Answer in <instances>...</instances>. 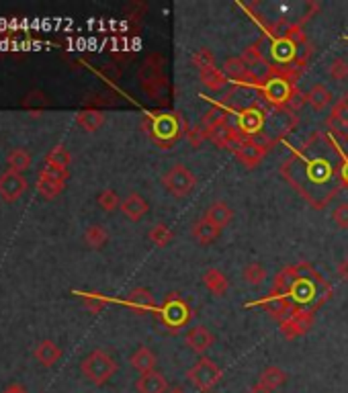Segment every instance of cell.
Masks as SVG:
<instances>
[{
  "label": "cell",
  "instance_id": "2e32d148",
  "mask_svg": "<svg viewBox=\"0 0 348 393\" xmlns=\"http://www.w3.org/2000/svg\"><path fill=\"white\" fill-rule=\"evenodd\" d=\"M135 392L138 393H168V381L160 371H152L142 375L135 381Z\"/></svg>",
  "mask_w": 348,
  "mask_h": 393
},
{
  "label": "cell",
  "instance_id": "ffe728a7",
  "mask_svg": "<svg viewBox=\"0 0 348 393\" xmlns=\"http://www.w3.org/2000/svg\"><path fill=\"white\" fill-rule=\"evenodd\" d=\"M191 234H193V237H195L199 244H203V246H209V244H213L217 237L221 236V230H217L215 226L207 224V222L201 217L199 222H195V224H193V230H191Z\"/></svg>",
  "mask_w": 348,
  "mask_h": 393
},
{
  "label": "cell",
  "instance_id": "7a4b0ae2",
  "mask_svg": "<svg viewBox=\"0 0 348 393\" xmlns=\"http://www.w3.org/2000/svg\"><path fill=\"white\" fill-rule=\"evenodd\" d=\"M188 383L201 393H209L219 381H221V369L215 361L209 357H201L188 371H186Z\"/></svg>",
  "mask_w": 348,
  "mask_h": 393
},
{
  "label": "cell",
  "instance_id": "d4e9b609",
  "mask_svg": "<svg viewBox=\"0 0 348 393\" xmlns=\"http://www.w3.org/2000/svg\"><path fill=\"white\" fill-rule=\"evenodd\" d=\"M6 162H8V170H12V172H19V174H23V172H27L29 168H31V154L25 150V148H14L8 158H6Z\"/></svg>",
  "mask_w": 348,
  "mask_h": 393
},
{
  "label": "cell",
  "instance_id": "603a6c76",
  "mask_svg": "<svg viewBox=\"0 0 348 393\" xmlns=\"http://www.w3.org/2000/svg\"><path fill=\"white\" fill-rule=\"evenodd\" d=\"M102 123H105V115H102L100 111H94V109L80 111V113L76 115V125L83 127V129L88 131V134L96 131Z\"/></svg>",
  "mask_w": 348,
  "mask_h": 393
},
{
  "label": "cell",
  "instance_id": "ba28073f",
  "mask_svg": "<svg viewBox=\"0 0 348 393\" xmlns=\"http://www.w3.org/2000/svg\"><path fill=\"white\" fill-rule=\"evenodd\" d=\"M27 191V178L19 172L6 170L4 174H0V199L6 203H14L19 201Z\"/></svg>",
  "mask_w": 348,
  "mask_h": 393
},
{
  "label": "cell",
  "instance_id": "5bb4252c",
  "mask_svg": "<svg viewBox=\"0 0 348 393\" xmlns=\"http://www.w3.org/2000/svg\"><path fill=\"white\" fill-rule=\"evenodd\" d=\"M332 90L324 84V82H318V84H314L312 88H309V92H307V96H305V100H307V105L316 111V113H322V111H326L330 105H332Z\"/></svg>",
  "mask_w": 348,
  "mask_h": 393
},
{
  "label": "cell",
  "instance_id": "4dcf8cb0",
  "mask_svg": "<svg viewBox=\"0 0 348 393\" xmlns=\"http://www.w3.org/2000/svg\"><path fill=\"white\" fill-rule=\"evenodd\" d=\"M164 315H166V319L174 323V326H178V323H182L184 319H186V306L182 304V301H178V299H173L166 308H164Z\"/></svg>",
  "mask_w": 348,
  "mask_h": 393
},
{
  "label": "cell",
  "instance_id": "484cf974",
  "mask_svg": "<svg viewBox=\"0 0 348 393\" xmlns=\"http://www.w3.org/2000/svg\"><path fill=\"white\" fill-rule=\"evenodd\" d=\"M109 242V232L105 230V226H88L87 232H85V244L92 250H100L105 244Z\"/></svg>",
  "mask_w": 348,
  "mask_h": 393
},
{
  "label": "cell",
  "instance_id": "44dd1931",
  "mask_svg": "<svg viewBox=\"0 0 348 393\" xmlns=\"http://www.w3.org/2000/svg\"><path fill=\"white\" fill-rule=\"evenodd\" d=\"M236 156L244 162L246 168H254L262 160V156H264V148L252 144V142L250 144H238L236 146Z\"/></svg>",
  "mask_w": 348,
  "mask_h": 393
},
{
  "label": "cell",
  "instance_id": "1f68e13d",
  "mask_svg": "<svg viewBox=\"0 0 348 393\" xmlns=\"http://www.w3.org/2000/svg\"><path fill=\"white\" fill-rule=\"evenodd\" d=\"M50 100H47V96L43 94V92H39V90H33V92H29L25 98H23V107L25 109H29V111H35V109H41V107H45Z\"/></svg>",
  "mask_w": 348,
  "mask_h": 393
},
{
  "label": "cell",
  "instance_id": "ab89813d",
  "mask_svg": "<svg viewBox=\"0 0 348 393\" xmlns=\"http://www.w3.org/2000/svg\"><path fill=\"white\" fill-rule=\"evenodd\" d=\"M345 178H347V180H348V166H347V168H345Z\"/></svg>",
  "mask_w": 348,
  "mask_h": 393
},
{
  "label": "cell",
  "instance_id": "d6986e66",
  "mask_svg": "<svg viewBox=\"0 0 348 393\" xmlns=\"http://www.w3.org/2000/svg\"><path fill=\"white\" fill-rule=\"evenodd\" d=\"M125 301H127V306H129L131 310H135V312H140V314L154 308V295H152V291L142 289V287L129 291L127 297H125Z\"/></svg>",
  "mask_w": 348,
  "mask_h": 393
},
{
  "label": "cell",
  "instance_id": "836d02e7",
  "mask_svg": "<svg viewBox=\"0 0 348 393\" xmlns=\"http://www.w3.org/2000/svg\"><path fill=\"white\" fill-rule=\"evenodd\" d=\"M261 123H262V117L259 113H254V111L242 115V127H244L246 131H257V129L261 127Z\"/></svg>",
  "mask_w": 348,
  "mask_h": 393
},
{
  "label": "cell",
  "instance_id": "ac0fdd59",
  "mask_svg": "<svg viewBox=\"0 0 348 393\" xmlns=\"http://www.w3.org/2000/svg\"><path fill=\"white\" fill-rule=\"evenodd\" d=\"M70 152L64 148V146H56L47 152L45 156V166L43 168H50V170H56V172H62V174H68V166H70Z\"/></svg>",
  "mask_w": 348,
  "mask_h": 393
},
{
  "label": "cell",
  "instance_id": "74e56055",
  "mask_svg": "<svg viewBox=\"0 0 348 393\" xmlns=\"http://www.w3.org/2000/svg\"><path fill=\"white\" fill-rule=\"evenodd\" d=\"M250 393H272V392H270L268 387H264L261 381H259V383H254V385H252V390H250Z\"/></svg>",
  "mask_w": 348,
  "mask_h": 393
},
{
  "label": "cell",
  "instance_id": "52a82bcc",
  "mask_svg": "<svg viewBox=\"0 0 348 393\" xmlns=\"http://www.w3.org/2000/svg\"><path fill=\"white\" fill-rule=\"evenodd\" d=\"M326 123H328V129H330L338 140L348 142V92L347 94H342V96L334 103V107H332V111H330Z\"/></svg>",
  "mask_w": 348,
  "mask_h": 393
},
{
  "label": "cell",
  "instance_id": "277c9868",
  "mask_svg": "<svg viewBox=\"0 0 348 393\" xmlns=\"http://www.w3.org/2000/svg\"><path fill=\"white\" fill-rule=\"evenodd\" d=\"M195 66L199 70V76H201V82L209 88V90H221L226 86V74L224 70H219L215 66V60L213 56L207 52V50H199L195 56Z\"/></svg>",
  "mask_w": 348,
  "mask_h": 393
},
{
  "label": "cell",
  "instance_id": "f546056e",
  "mask_svg": "<svg viewBox=\"0 0 348 393\" xmlns=\"http://www.w3.org/2000/svg\"><path fill=\"white\" fill-rule=\"evenodd\" d=\"M326 72H328V76L334 80V82L345 84V82H348V60L347 58H334L328 64Z\"/></svg>",
  "mask_w": 348,
  "mask_h": 393
},
{
  "label": "cell",
  "instance_id": "d6a6232c",
  "mask_svg": "<svg viewBox=\"0 0 348 393\" xmlns=\"http://www.w3.org/2000/svg\"><path fill=\"white\" fill-rule=\"evenodd\" d=\"M332 222L340 228V230H348V201L338 203L332 209Z\"/></svg>",
  "mask_w": 348,
  "mask_h": 393
},
{
  "label": "cell",
  "instance_id": "9c48e42d",
  "mask_svg": "<svg viewBox=\"0 0 348 393\" xmlns=\"http://www.w3.org/2000/svg\"><path fill=\"white\" fill-rule=\"evenodd\" d=\"M140 80H142V86L148 94L156 96L164 90V74H162V66L154 64L152 58L144 64L142 72H140Z\"/></svg>",
  "mask_w": 348,
  "mask_h": 393
},
{
  "label": "cell",
  "instance_id": "e0dca14e",
  "mask_svg": "<svg viewBox=\"0 0 348 393\" xmlns=\"http://www.w3.org/2000/svg\"><path fill=\"white\" fill-rule=\"evenodd\" d=\"M35 361L41 365V367H54L60 359H62V348L54 342V340H41L35 350Z\"/></svg>",
  "mask_w": 348,
  "mask_h": 393
},
{
  "label": "cell",
  "instance_id": "4316f807",
  "mask_svg": "<svg viewBox=\"0 0 348 393\" xmlns=\"http://www.w3.org/2000/svg\"><path fill=\"white\" fill-rule=\"evenodd\" d=\"M148 240L158 246V248H166L174 240V232L166 226V224H156L150 232H148Z\"/></svg>",
  "mask_w": 348,
  "mask_h": 393
},
{
  "label": "cell",
  "instance_id": "3957f363",
  "mask_svg": "<svg viewBox=\"0 0 348 393\" xmlns=\"http://www.w3.org/2000/svg\"><path fill=\"white\" fill-rule=\"evenodd\" d=\"M195 184H197V176L184 164H174L162 174V187L176 199L186 197L195 189Z\"/></svg>",
  "mask_w": 348,
  "mask_h": 393
},
{
  "label": "cell",
  "instance_id": "30bf717a",
  "mask_svg": "<svg viewBox=\"0 0 348 393\" xmlns=\"http://www.w3.org/2000/svg\"><path fill=\"white\" fill-rule=\"evenodd\" d=\"M184 342H186V346H188L193 352H197V354L203 357V354L213 346L215 336L209 332V328H205V326H195V328H191V330L186 332Z\"/></svg>",
  "mask_w": 348,
  "mask_h": 393
},
{
  "label": "cell",
  "instance_id": "e575fe53",
  "mask_svg": "<svg viewBox=\"0 0 348 393\" xmlns=\"http://www.w3.org/2000/svg\"><path fill=\"white\" fill-rule=\"evenodd\" d=\"M85 304H87L88 310H90V312H94V314H96V312H100V310L105 308V299H100V297H96V295H92V297L87 295V297H85Z\"/></svg>",
  "mask_w": 348,
  "mask_h": 393
},
{
  "label": "cell",
  "instance_id": "8fae6325",
  "mask_svg": "<svg viewBox=\"0 0 348 393\" xmlns=\"http://www.w3.org/2000/svg\"><path fill=\"white\" fill-rule=\"evenodd\" d=\"M148 211H150V205H148V201H146L140 193H129V195L121 201V213H123L129 222H133V224L142 222V220L148 215Z\"/></svg>",
  "mask_w": 348,
  "mask_h": 393
},
{
  "label": "cell",
  "instance_id": "8d00e7d4",
  "mask_svg": "<svg viewBox=\"0 0 348 393\" xmlns=\"http://www.w3.org/2000/svg\"><path fill=\"white\" fill-rule=\"evenodd\" d=\"M2 393H29V392H27L23 385H19V383H12V385H8V387H6V390H4Z\"/></svg>",
  "mask_w": 348,
  "mask_h": 393
},
{
  "label": "cell",
  "instance_id": "6da1fadb",
  "mask_svg": "<svg viewBox=\"0 0 348 393\" xmlns=\"http://www.w3.org/2000/svg\"><path fill=\"white\" fill-rule=\"evenodd\" d=\"M117 369H119L117 361L105 350H92L80 363V371H83L85 379L98 387L109 383L113 379V375L117 373Z\"/></svg>",
  "mask_w": 348,
  "mask_h": 393
},
{
  "label": "cell",
  "instance_id": "7402d4cb",
  "mask_svg": "<svg viewBox=\"0 0 348 393\" xmlns=\"http://www.w3.org/2000/svg\"><path fill=\"white\" fill-rule=\"evenodd\" d=\"M261 381L264 387H268L270 392H274V390H279L281 385H285L287 383V373L283 371V369H279V367H274V365H270V367H266L264 371L261 373Z\"/></svg>",
  "mask_w": 348,
  "mask_h": 393
},
{
  "label": "cell",
  "instance_id": "d590c367",
  "mask_svg": "<svg viewBox=\"0 0 348 393\" xmlns=\"http://www.w3.org/2000/svg\"><path fill=\"white\" fill-rule=\"evenodd\" d=\"M336 273H338V277H340L345 283H348V256L347 258H342V260L338 262V266H336Z\"/></svg>",
  "mask_w": 348,
  "mask_h": 393
},
{
  "label": "cell",
  "instance_id": "83f0119b",
  "mask_svg": "<svg viewBox=\"0 0 348 393\" xmlns=\"http://www.w3.org/2000/svg\"><path fill=\"white\" fill-rule=\"evenodd\" d=\"M96 203H98V207H100L102 211H107V213H113V211L121 209V197H119L117 191H113V189L100 191L98 197H96Z\"/></svg>",
  "mask_w": 348,
  "mask_h": 393
},
{
  "label": "cell",
  "instance_id": "8992f818",
  "mask_svg": "<svg viewBox=\"0 0 348 393\" xmlns=\"http://www.w3.org/2000/svg\"><path fill=\"white\" fill-rule=\"evenodd\" d=\"M314 314L307 312V310H299V312H291L283 319L281 323V334L287 338V340H293V338H299L303 334H307V330L312 328L314 323Z\"/></svg>",
  "mask_w": 348,
  "mask_h": 393
},
{
  "label": "cell",
  "instance_id": "5b68a950",
  "mask_svg": "<svg viewBox=\"0 0 348 393\" xmlns=\"http://www.w3.org/2000/svg\"><path fill=\"white\" fill-rule=\"evenodd\" d=\"M66 178H68V174H62V172H56L50 168H41V172L37 176V184H35L37 193L43 199H56L64 191Z\"/></svg>",
  "mask_w": 348,
  "mask_h": 393
},
{
  "label": "cell",
  "instance_id": "7c38bea8",
  "mask_svg": "<svg viewBox=\"0 0 348 393\" xmlns=\"http://www.w3.org/2000/svg\"><path fill=\"white\" fill-rule=\"evenodd\" d=\"M203 220H205L207 224L215 226L217 230H224V228H228V226L232 224L234 211H232V207H230L228 203L215 201V203H211V205L207 207V211L203 213Z\"/></svg>",
  "mask_w": 348,
  "mask_h": 393
},
{
  "label": "cell",
  "instance_id": "4fadbf2b",
  "mask_svg": "<svg viewBox=\"0 0 348 393\" xmlns=\"http://www.w3.org/2000/svg\"><path fill=\"white\" fill-rule=\"evenodd\" d=\"M129 365H131L135 371H140L142 375H146V373L156 371V367H158V357H156V352H154L152 348L140 346V348L129 357Z\"/></svg>",
  "mask_w": 348,
  "mask_h": 393
},
{
  "label": "cell",
  "instance_id": "f35d334b",
  "mask_svg": "<svg viewBox=\"0 0 348 393\" xmlns=\"http://www.w3.org/2000/svg\"><path fill=\"white\" fill-rule=\"evenodd\" d=\"M168 393H186L184 390H180V387H174L173 392H168Z\"/></svg>",
  "mask_w": 348,
  "mask_h": 393
},
{
  "label": "cell",
  "instance_id": "9a60e30c",
  "mask_svg": "<svg viewBox=\"0 0 348 393\" xmlns=\"http://www.w3.org/2000/svg\"><path fill=\"white\" fill-rule=\"evenodd\" d=\"M203 285L213 297H224L230 289V281L219 268H207L203 273Z\"/></svg>",
  "mask_w": 348,
  "mask_h": 393
},
{
  "label": "cell",
  "instance_id": "f1b7e54d",
  "mask_svg": "<svg viewBox=\"0 0 348 393\" xmlns=\"http://www.w3.org/2000/svg\"><path fill=\"white\" fill-rule=\"evenodd\" d=\"M224 74L232 80H244L248 76V66H246V62L240 60V58H230V60H226V64H224Z\"/></svg>",
  "mask_w": 348,
  "mask_h": 393
},
{
  "label": "cell",
  "instance_id": "cb8c5ba5",
  "mask_svg": "<svg viewBox=\"0 0 348 393\" xmlns=\"http://www.w3.org/2000/svg\"><path fill=\"white\" fill-rule=\"evenodd\" d=\"M266 277H268V273H266V268L262 266L261 262H248L242 268V279L250 287H261L262 283L266 281Z\"/></svg>",
  "mask_w": 348,
  "mask_h": 393
}]
</instances>
